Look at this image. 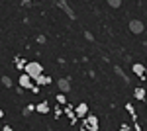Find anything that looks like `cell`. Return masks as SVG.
Masks as SVG:
<instances>
[{
  "instance_id": "7",
  "label": "cell",
  "mask_w": 147,
  "mask_h": 131,
  "mask_svg": "<svg viewBox=\"0 0 147 131\" xmlns=\"http://www.w3.org/2000/svg\"><path fill=\"white\" fill-rule=\"evenodd\" d=\"M143 30H145L143 22H139V20H131V22H129V32L131 33H141Z\"/></svg>"
},
{
  "instance_id": "14",
  "label": "cell",
  "mask_w": 147,
  "mask_h": 131,
  "mask_svg": "<svg viewBox=\"0 0 147 131\" xmlns=\"http://www.w3.org/2000/svg\"><path fill=\"white\" fill-rule=\"evenodd\" d=\"M57 104H61V106H65V104H67V98H65V94H57Z\"/></svg>"
},
{
  "instance_id": "15",
  "label": "cell",
  "mask_w": 147,
  "mask_h": 131,
  "mask_svg": "<svg viewBox=\"0 0 147 131\" xmlns=\"http://www.w3.org/2000/svg\"><path fill=\"white\" fill-rule=\"evenodd\" d=\"M125 110H127V112L131 114V118H134V121H136V108H134L131 104H125Z\"/></svg>"
},
{
  "instance_id": "19",
  "label": "cell",
  "mask_w": 147,
  "mask_h": 131,
  "mask_svg": "<svg viewBox=\"0 0 147 131\" xmlns=\"http://www.w3.org/2000/svg\"><path fill=\"white\" fill-rule=\"evenodd\" d=\"M35 41H37V43H45L47 39H45V35H37V39H35Z\"/></svg>"
},
{
  "instance_id": "16",
  "label": "cell",
  "mask_w": 147,
  "mask_h": 131,
  "mask_svg": "<svg viewBox=\"0 0 147 131\" xmlns=\"http://www.w3.org/2000/svg\"><path fill=\"white\" fill-rule=\"evenodd\" d=\"M2 84H4L6 88H10L12 86V78L10 77H2Z\"/></svg>"
},
{
  "instance_id": "8",
  "label": "cell",
  "mask_w": 147,
  "mask_h": 131,
  "mask_svg": "<svg viewBox=\"0 0 147 131\" xmlns=\"http://www.w3.org/2000/svg\"><path fill=\"white\" fill-rule=\"evenodd\" d=\"M145 65H141V63H134V65H131V73H134V75H137V77H145Z\"/></svg>"
},
{
  "instance_id": "1",
  "label": "cell",
  "mask_w": 147,
  "mask_h": 131,
  "mask_svg": "<svg viewBox=\"0 0 147 131\" xmlns=\"http://www.w3.org/2000/svg\"><path fill=\"white\" fill-rule=\"evenodd\" d=\"M26 75H30L32 77V80H35L37 77H41L43 75V67H41V63H37V61H32V63H28V67H26V71H24Z\"/></svg>"
},
{
  "instance_id": "9",
  "label": "cell",
  "mask_w": 147,
  "mask_h": 131,
  "mask_svg": "<svg viewBox=\"0 0 147 131\" xmlns=\"http://www.w3.org/2000/svg\"><path fill=\"white\" fill-rule=\"evenodd\" d=\"M34 82H35V86L41 88V86H47V84H51V82H53V78H51V77H45V75H41V77L35 78Z\"/></svg>"
},
{
  "instance_id": "13",
  "label": "cell",
  "mask_w": 147,
  "mask_h": 131,
  "mask_svg": "<svg viewBox=\"0 0 147 131\" xmlns=\"http://www.w3.org/2000/svg\"><path fill=\"white\" fill-rule=\"evenodd\" d=\"M32 112H35V106H34V104H28V106L22 110V116H24V118H28Z\"/></svg>"
},
{
  "instance_id": "18",
  "label": "cell",
  "mask_w": 147,
  "mask_h": 131,
  "mask_svg": "<svg viewBox=\"0 0 147 131\" xmlns=\"http://www.w3.org/2000/svg\"><path fill=\"white\" fill-rule=\"evenodd\" d=\"M84 37H86V41H94V35L90 32H84Z\"/></svg>"
},
{
  "instance_id": "4",
  "label": "cell",
  "mask_w": 147,
  "mask_h": 131,
  "mask_svg": "<svg viewBox=\"0 0 147 131\" xmlns=\"http://www.w3.org/2000/svg\"><path fill=\"white\" fill-rule=\"evenodd\" d=\"M32 82H34V80H32V77H30V75H26V73H22V75H20L18 84H20L24 90H26V88H30V90H32V88H34V84H32Z\"/></svg>"
},
{
  "instance_id": "3",
  "label": "cell",
  "mask_w": 147,
  "mask_h": 131,
  "mask_svg": "<svg viewBox=\"0 0 147 131\" xmlns=\"http://www.w3.org/2000/svg\"><path fill=\"white\" fill-rule=\"evenodd\" d=\"M75 116H77L79 120H84V118L88 116V104H86V102H80L79 106L75 108Z\"/></svg>"
},
{
  "instance_id": "5",
  "label": "cell",
  "mask_w": 147,
  "mask_h": 131,
  "mask_svg": "<svg viewBox=\"0 0 147 131\" xmlns=\"http://www.w3.org/2000/svg\"><path fill=\"white\" fill-rule=\"evenodd\" d=\"M57 86L61 90V94H67V92H71V80L69 78H59L57 80Z\"/></svg>"
},
{
  "instance_id": "2",
  "label": "cell",
  "mask_w": 147,
  "mask_h": 131,
  "mask_svg": "<svg viewBox=\"0 0 147 131\" xmlns=\"http://www.w3.org/2000/svg\"><path fill=\"white\" fill-rule=\"evenodd\" d=\"M82 127H86V131H98L100 129V121H98V118L96 116H86L84 120H82Z\"/></svg>"
},
{
  "instance_id": "20",
  "label": "cell",
  "mask_w": 147,
  "mask_h": 131,
  "mask_svg": "<svg viewBox=\"0 0 147 131\" xmlns=\"http://www.w3.org/2000/svg\"><path fill=\"white\" fill-rule=\"evenodd\" d=\"M120 131H129V125H122V129Z\"/></svg>"
},
{
  "instance_id": "12",
  "label": "cell",
  "mask_w": 147,
  "mask_h": 131,
  "mask_svg": "<svg viewBox=\"0 0 147 131\" xmlns=\"http://www.w3.org/2000/svg\"><path fill=\"white\" fill-rule=\"evenodd\" d=\"M16 67H18V71L22 73V71H26V67H28V63H26V59H22L20 55L16 57Z\"/></svg>"
},
{
  "instance_id": "6",
  "label": "cell",
  "mask_w": 147,
  "mask_h": 131,
  "mask_svg": "<svg viewBox=\"0 0 147 131\" xmlns=\"http://www.w3.org/2000/svg\"><path fill=\"white\" fill-rule=\"evenodd\" d=\"M57 6H61V8H63V12L67 14V16H69V18H71V20H75V18H77V14L73 12V8L69 6V4H67V2H65V0H59V2H57Z\"/></svg>"
},
{
  "instance_id": "11",
  "label": "cell",
  "mask_w": 147,
  "mask_h": 131,
  "mask_svg": "<svg viewBox=\"0 0 147 131\" xmlns=\"http://www.w3.org/2000/svg\"><path fill=\"white\" fill-rule=\"evenodd\" d=\"M35 112H37V114H49V104H47V102H39V104L35 106Z\"/></svg>"
},
{
  "instance_id": "21",
  "label": "cell",
  "mask_w": 147,
  "mask_h": 131,
  "mask_svg": "<svg viewBox=\"0 0 147 131\" xmlns=\"http://www.w3.org/2000/svg\"><path fill=\"white\" fill-rule=\"evenodd\" d=\"M2 131H12V127H10V125H4V129H2Z\"/></svg>"
},
{
  "instance_id": "10",
  "label": "cell",
  "mask_w": 147,
  "mask_h": 131,
  "mask_svg": "<svg viewBox=\"0 0 147 131\" xmlns=\"http://www.w3.org/2000/svg\"><path fill=\"white\" fill-rule=\"evenodd\" d=\"M134 96H136L137 100H147V92L143 86H137L136 90H134Z\"/></svg>"
},
{
  "instance_id": "23",
  "label": "cell",
  "mask_w": 147,
  "mask_h": 131,
  "mask_svg": "<svg viewBox=\"0 0 147 131\" xmlns=\"http://www.w3.org/2000/svg\"><path fill=\"white\" fill-rule=\"evenodd\" d=\"M145 102H147V100H145Z\"/></svg>"
},
{
  "instance_id": "17",
  "label": "cell",
  "mask_w": 147,
  "mask_h": 131,
  "mask_svg": "<svg viewBox=\"0 0 147 131\" xmlns=\"http://www.w3.org/2000/svg\"><path fill=\"white\" fill-rule=\"evenodd\" d=\"M108 4H110L112 8H120V6H122V0H108Z\"/></svg>"
},
{
  "instance_id": "22",
  "label": "cell",
  "mask_w": 147,
  "mask_h": 131,
  "mask_svg": "<svg viewBox=\"0 0 147 131\" xmlns=\"http://www.w3.org/2000/svg\"><path fill=\"white\" fill-rule=\"evenodd\" d=\"M2 118H4V110H0V120H2Z\"/></svg>"
}]
</instances>
